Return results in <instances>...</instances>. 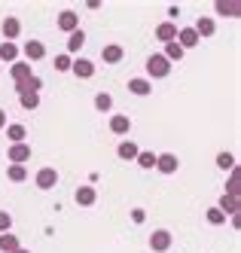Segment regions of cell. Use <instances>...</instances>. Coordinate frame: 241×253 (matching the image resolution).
<instances>
[{
	"instance_id": "1",
	"label": "cell",
	"mask_w": 241,
	"mask_h": 253,
	"mask_svg": "<svg viewBox=\"0 0 241 253\" xmlns=\"http://www.w3.org/2000/svg\"><path fill=\"white\" fill-rule=\"evenodd\" d=\"M168 74H171V61L165 58V55H150V58H146V77L165 80Z\"/></svg>"
},
{
	"instance_id": "2",
	"label": "cell",
	"mask_w": 241,
	"mask_h": 253,
	"mask_svg": "<svg viewBox=\"0 0 241 253\" xmlns=\"http://www.w3.org/2000/svg\"><path fill=\"white\" fill-rule=\"evenodd\" d=\"M9 74H12V80H15V92H18V95H22V92H28L25 85H28V80L34 77V74H31V64H25V61H15V64L9 67Z\"/></svg>"
},
{
	"instance_id": "3",
	"label": "cell",
	"mask_w": 241,
	"mask_h": 253,
	"mask_svg": "<svg viewBox=\"0 0 241 253\" xmlns=\"http://www.w3.org/2000/svg\"><path fill=\"white\" fill-rule=\"evenodd\" d=\"M171 247V232L168 229H156L153 235H150V250L153 253H165Z\"/></svg>"
},
{
	"instance_id": "4",
	"label": "cell",
	"mask_w": 241,
	"mask_h": 253,
	"mask_svg": "<svg viewBox=\"0 0 241 253\" xmlns=\"http://www.w3.org/2000/svg\"><path fill=\"white\" fill-rule=\"evenodd\" d=\"M156 168H159L162 174H177L180 159H177L174 153H162V156H156Z\"/></svg>"
},
{
	"instance_id": "5",
	"label": "cell",
	"mask_w": 241,
	"mask_h": 253,
	"mask_svg": "<svg viewBox=\"0 0 241 253\" xmlns=\"http://www.w3.org/2000/svg\"><path fill=\"white\" fill-rule=\"evenodd\" d=\"M6 156H9L12 165H25V162H31V147L28 143H12Z\"/></svg>"
},
{
	"instance_id": "6",
	"label": "cell",
	"mask_w": 241,
	"mask_h": 253,
	"mask_svg": "<svg viewBox=\"0 0 241 253\" xmlns=\"http://www.w3.org/2000/svg\"><path fill=\"white\" fill-rule=\"evenodd\" d=\"M174 43H177V46H180L183 52H187V49H193V46H198L201 40H198V34H195L193 28H180V31H177V40H174Z\"/></svg>"
},
{
	"instance_id": "7",
	"label": "cell",
	"mask_w": 241,
	"mask_h": 253,
	"mask_svg": "<svg viewBox=\"0 0 241 253\" xmlns=\"http://www.w3.org/2000/svg\"><path fill=\"white\" fill-rule=\"evenodd\" d=\"M70 70H73V74H77L80 80H92V77H95V64H92L89 58H73Z\"/></svg>"
},
{
	"instance_id": "8",
	"label": "cell",
	"mask_w": 241,
	"mask_h": 253,
	"mask_svg": "<svg viewBox=\"0 0 241 253\" xmlns=\"http://www.w3.org/2000/svg\"><path fill=\"white\" fill-rule=\"evenodd\" d=\"M55 183H58V171L55 168H40L37 171V186L40 189H55Z\"/></svg>"
},
{
	"instance_id": "9",
	"label": "cell",
	"mask_w": 241,
	"mask_h": 253,
	"mask_svg": "<svg viewBox=\"0 0 241 253\" xmlns=\"http://www.w3.org/2000/svg\"><path fill=\"white\" fill-rule=\"evenodd\" d=\"M73 198H77L80 208H92L98 202V192H95V186H80L77 192H73Z\"/></svg>"
},
{
	"instance_id": "10",
	"label": "cell",
	"mask_w": 241,
	"mask_h": 253,
	"mask_svg": "<svg viewBox=\"0 0 241 253\" xmlns=\"http://www.w3.org/2000/svg\"><path fill=\"white\" fill-rule=\"evenodd\" d=\"M58 28H61V31H67V34L80 31V15L73 12V9H64V12L58 15Z\"/></svg>"
},
{
	"instance_id": "11",
	"label": "cell",
	"mask_w": 241,
	"mask_h": 253,
	"mask_svg": "<svg viewBox=\"0 0 241 253\" xmlns=\"http://www.w3.org/2000/svg\"><path fill=\"white\" fill-rule=\"evenodd\" d=\"M122 55H125V49H122L119 43H107V46L101 49V58H104L107 64H119V61H122Z\"/></svg>"
},
{
	"instance_id": "12",
	"label": "cell",
	"mask_w": 241,
	"mask_h": 253,
	"mask_svg": "<svg viewBox=\"0 0 241 253\" xmlns=\"http://www.w3.org/2000/svg\"><path fill=\"white\" fill-rule=\"evenodd\" d=\"M156 40H162V43H174V40H177V25H174V22H162V25L156 28Z\"/></svg>"
},
{
	"instance_id": "13",
	"label": "cell",
	"mask_w": 241,
	"mask_h": 253,
	"mask_svg": "<svg viewBox=\"0 0 241 253\" xmlns=\"http://www.w3.org/2000/svg\"><path fill=\"white\" fill-rule=\"evenodd\" d=\"M22 52H25V58H28V61H40V58H46V46H43V43H37V40L25 43Z\"/></svg>"
},
{
	"instance_id": "14",
	"label": "cell",
	"mask_w": 241,
	"mask_h": 253,
	"mask_svg": "<svg viewBox=\"0 0 241 253\" xmlns=\"http://www.w3.org/2000/svg\"><path fill=\"white\" fill-rule=\"evenodd\" d=\"M193 31L198 34V40H201V37H214V34H217V25H214V19H205V15H201V19L193 25Z\"/></svg>"
},
{
	"instance_id": "15",
	"label": "cell",
	"mask_w": 241,
	"mask_h": 253,
	"mask_svg": "<svg viewBox=\"0 0 241 253\" xmlns=\"http://www.w3.org/2000/svg\"><path fill=\"white\" fill-rule=\"evenodd\" d=\"M138 153H141V150H138V143H135V140H122L119 147H116V156H119V159H125V162L138 159Z\"/></svg>"
},
{
	"instance_id": "16",
	"label": "cell",
	"mask_w": 241,
	"mask_h": 253,
	"mask_svg": "<svg viewBox=\"0 0 241 253\" xmlns=\"http://www.w3.org/2000/svg\"><path fill=\"white\" fill-rule=\"evenodd\" d=\"M83 43H86V34H83V31L67 34V52H64V55H77V52L83 49Z\"/></svg>"
},
{
	"instance_id": "17",
	"label": "cell",
	"mask_w": 241,
	"mask_h": 253,
	"mask_svg": "<svg viewBox=\"0 0 241 253\" xmlns=\"http://www.w3.org/2000/svg\"><path fill=\"white\" fill-rule=\"evenodd\" d=\"M128 92H132V95H150L153 85H150L146 77H138V80H128Z\"/></svg>"
},
{
	"instance_id": "18",
	"label": "cell",
	"mask_w": 241,
	"mask_h": 253,
	"mask_svg": "<svg viewBox=\"0 0 241 253\" xmlns=\"http://www.w3.org/2000/svg\"><path fill=\"white\" fill-rule=\"evenodd\" d=\"M110 131L113 134H128L132 131V119L128 116H110Z\"/></svg>"
},
{
	"instance_id": "19",
	"label": "cell",
	"mask_w": 241,
	"mask_h": 253,
	"mask_svg": "<svg viewBox=\"0 0 241 253\" xmlns=\"http://www.w3.org/2000/svg\"><path fill=\"white\" fill-rule=\"evenodd\" d=\"M18 34H22V22L12 19V15H9V19H3V37H6V43H12Z\"/></svg>"
},
{
	"instance_id": "20",
	"label": "cell",
	"mask_w": 241,
	"mask_h": 253,
	"mask_svg": "<svg viewBox=\"0 0 241 253\" xmlns=\"http://www.w3.org/2000/svg\"><path fill=\"white\" fill-rule=\"evenodd\" d=\"M217 211L223 213V216H235V213H238V198L223 195V198H220V205H217Z\"/></svg>"
},
{
	"instance_id": "21",
	"label": "cell",
	"mask_w": 241,
	"mask_h": 253,
	"mask_svg": "<svg viewBox=\"0 0 241 253\" xmlns=\"http://www.w3.org/2000/svg\"><path fill=\"white\" fill-rule=\"evenodd\" d=\"M18 247H22V241H18L15 235H9V232L0 235V250H3V253H15Z\"/></svg>"
},
{
	"instance_id": "22",
	"label": "cell",
	"mask_w": 241,
	"mask_h": 253,
	"mask_svg": "<svg viewBox=\"0 0 241 253\" xmlns=\"http://www.w3.org/2000/svg\"><path fill=\"white\" fill-rule=\"evenodd\" d=\"M6 137L12 140V143H25V137H28V131H25V125H6Z\"/></svg>"
},
{
	"instance_id": "23",
	"label": "cell",
	"mask_w": 241,
	"mask_h": 253,
	"mask_svg": "<svg viewBox=\"0 0 241 253\" xmlns=\"http://www.w3.org/2000/svg\"><path fill=\"white\" fill-rule=\"evenodd\" d=\"M18 104H22L25 110H37V107H40V95L37 92H22L18 95Z\"/></svg>"
},
{
	"instance_id": "24",
	"label": "cell",
	"mask_w": 241,
	"mask_h": 253,
	"mask_svg": "<svg viewBox=\"0 0 241 253\" xmlns=\"http://www.w3.org/2000/svg\"><path fill=\"white\" fill-rule=\"evenodd\" d=\"M18 58V46L15 43H0V61H12L15 64Z\"/></svg>"
},
{
	"instance_id": "25",
	"label": "cell",
	"mask_w": 241,
	"mask_h": 253,
	"mask_svg": "<svg viewBox=\"0 0 241 253\" xmlns=\"http://www.w3.org/2000/svg\"><path fill=\"white\" fill-rule=\"evenodd\" d=\"M6 177L12 180V183H22V180H28V168L25 165H9L6 168Z\"/></svg>"
},
{
	"instance_id": "26",
	"label": "cell",
	"mask_w": 241,
	"mask_h": 253,
	"mask_svg": "<svg viewBox=\"0 0 241 253\" xmlns=\"http://www.w3.org/2000/svg\"><path fill=\"white\" fill-rule=\"evenodd\" d=\"M135 162H138L141 168H156V153H150V150H141Z\"/></svg>"
},
{
	"instance_id": "27",
	"label": "cell",
	"mask_w": 241,
	"mask_h": 253,
	"mask_svg": "<svg viewBox=\"0 0 241 253\" xmlns=\"http://www.w3.org/2000/svg\"><path fill=\"white\" fill-rule=\"evenodd\" d=\"M95 107H98L101 113H107V110H113V98H110L107 92H98V95H95Z\"/></svg>"
},
{
	"instance_id": "28",
	"label": "cell",
	"mask_w": 241,
	"mask_h": 253,
	"mask_svg": "<svg viewBox=\"0 0 241 253\" xmlns=\"http://www.w3.org/2000/svg\"><path fill=\"white\" fill-rule=\"evenodd\" d=\"M165 58H168V61H180L183 58V49L177 43H165Z\"/></svg>"
},
{
	"instance_id": "29",
	"label": "cell",
	"mask_w": 241,
	"mask_h": 253,
	"mask_svg": "<svg viewBox=\"0 0 241 253\" xmlns=\"http://www.w3.org/2000/svg\"><path fill=\"white\" fill-rule=\"evenodd\" d=\"M217 165L223 168V171H235V156L232 153H220L217 156Z\"/></svg>"
},
{
	"instance_id": "30",
	"label": "cell",
	"mask_w": 241,
	"mask_h": 253,
	"mask_svg": "<svg viewBox=\"0 0 241 253\" xmlns=\"http://www.w3.org/2000/svg\"><path fill=\"white\" fill-rule=\"evenodd\" d=\"M208 223H211V226H223V223H226V216L220 213L217 208H208Z\"/></svg>"
},
{
	"instance_id": "31",
	"label": "cell",
	"mask_w": 241,
	"mask_h": 253,
	"mask_svg": "<svg viewBox=\"0 0 241 253\" xmlns=\"http://www.w3.org/2000/svg\"><path fill=\"white\" fill-rule=\"evenodd\" d=\"M217 12H220V15H238L241 6H238V3H217Z\"/></svg>"
},
{
	"instance_id": "32",
	"label": "cell",
	"mask_w": 241,
	"mask_h": 253,
	"mask_svg": "<svg viewBox=\"0 0 241 253\" xmlns=\"http://www.w3.org/2000/svg\"><path fill=\"white\" fill-rule=\"evenodd\" d=\"M232 177H229V186H226V192L223 195H232V198H238V174L235 171H229Z\"/></svg>"
},
{
	"instance_id": "33",
	"label": "cell",
	"mask_w": 241,
	"mask_h": 253,
	"mask_svg": "<svg viewBox=\"0 0 241 253\" xmlns=\"http://www.w3.org/2000/svg\"><path fill=\"white\" fill-rule=\"evenodd\" d=\"M73 58L70 55H55V70H70Z\"/></svg>"
},
{
	"instance_id": "34",
	"label": "cell",
	"mask_w": 241,
	"mask_h": 253,
	"mask_svg": "<svg viewBox=\"0 0 241 253\" xmlns=\"http://www.w3.org/2000/svg\"><path fill=\"white\" fill-rule=\"evenodd\" d=\"M9 226H12V216H9L6 211H0V235L9 232Z\"/></svg>"
},
{
	"instance_id": "35",
	"label": "cell",
	"mask_w": 241,
	"mask_h": 253,
	"mask_svg": "<svg viewBox=\"0 0 241 253\" xmlns=\"http://www.w3.org/2000/svg\"><path fill=\"white\" fill-rule=\"evenodd\" d=\"M25 88H28V92H40V88H43V80H40V77H31Z\"/></svg>"
},
{
	"instance_id": "36",
	"label": "cell",
	"mask_w": 241,
	"mask_h": 253,
	"mask_svg": "<svg viewBox=\"0 0 241 253\" xmlns=\"http://www.w3.org/2000/svg\"><path fill=\"white\" fill-rule=\"evenodd\" d=\"M132 220H135V223L141 226V223L146 220V211H144V208H135V211H132Z\"/></svg>"
},
{
	"instance_id": "37",
	"label": "cell",
	"mask_w": 241,
	"mask_h": 253,
	"mask_svg": "<svg viewBox=\"0 0 241 253\" xmlns=\"http://www.w3.org/2000/svg\"><path fill=\"white\" fill-rule=\"evenodd\" d=\"M0 128H6V110L0 107Z\"/></svg>"
},
{
	"instance_id": "38",
	"label": "cell",
	"mask_w": 241,
	"mask_h": 253,
	"mask_svg": "<svg viewBox=\"0 0 241 253\" xmlns=\"http://www.w3.org/2000/svg\"><path fill=\"white\" fill-rule=\"evenodd\" d=\"M15 253H31V250H25V247H18V250H15Z\"/></svg>"
}]
</instances>
